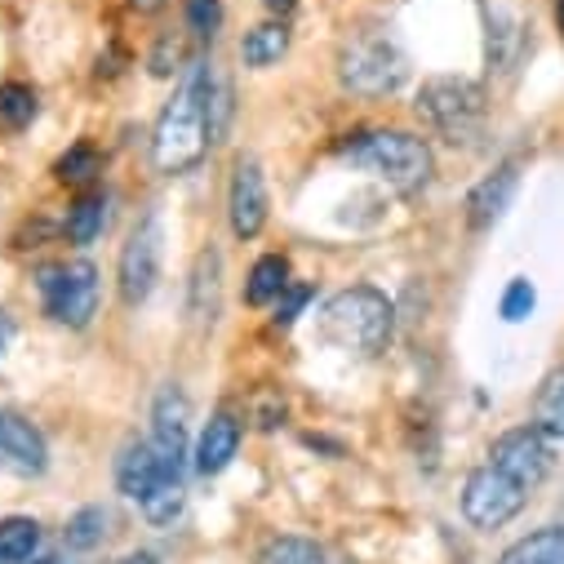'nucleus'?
<instances>
[{"instance_id":"obj_21","label":"nucleus","mask_w":564,"mask_h":564,"mask_svg":"<svg viewBox=\"0 0 564 564\" xmlns=\"http://www.w3.org/2000/svg\"><path fill=\"white\" fill-rule=\"evenodd\" d=\"M98 174H102V156H98L94 143H72V148L54 161V178H58L63 187H76V192H89V187L98 183Z\"/></svg>"},{"instance_id":"obj_27","label":"nucleus","mask_w":564,"mask_h":564,"mask_svg":"<svg viewBox=\"0 0 564 564\" xmlns=\"http://www.w3.org/2000/svg\"><path fill=\"white\" fill-rule=\"evenodd\" d=\"M183 507H187V489H183V480H165L152 498H143V516H148L156 529L174 524V520L183 516Z\"/></svg>"},{"instance_id":"obj_7","label":"nucleus","mask_w":564,"mask_h":564,"mask_svg":"<svg viewBox=\"0 0 564 564\" xmlns=\"http://www.w3.org/2000/svg\"><path fill=\"white\" fill-rule=\"evenodd\" d=\"M161 258H165V227L161 214H148L138 223L120 249V267H116V290L124 307H143L161 280Z\"/></svg>"},{"instance_id":"obj_22","label":"nucleus","mask_w":564,"mask_h":564,"mask_svg":"<svg viewBox=\"0 0 564 564\" xmlns=\"http://www.w3.org/2000/svg\"><path fill=\"white\" fill-rule=\"evenodd\" d=\"M36 551H41V524L32 516L0 520V564H32Z\"/></svg>"},{"instance_id":"obj_20","label":"nucleus","mask_w":564,"mask_h":564,"mask_svg":"<svg viewBox=\"0 0 564 564\" xmlns=\"http://www.w3.org/2000/svg\"><path fill=\"white\" fill-rule=\"evenodd\" d=\"M107 227V196L102 192H80V200L63 218V236L72 245H94Z\"/></svg>"},{"instance_id":"obj_11","label":"nucleus","mask_w":564,"mask_h":564,"mask_svg":"<svg viewBox=\"0 0 564 564\" xmlns=\"http://www.w3.org/2000/svg\"><path fill=\"white\" fill-rule=\"evenodd\" d=\"M50 467V445L32 422L14 409H0V471L19 480H36Z\"/></svg>"},{"instance_id":"obj_19","label":"nucleus","mask_w":564,"mask_h":564,"mask_svg":"<svg viewBox=\"0 0 564 564\" xmlns=\"http://www.w3.org/2000/svg\"><path fill=\"white\" fill-rule=\"evenodd\" d=\"M533 427L546 441H564V369H551L533 395Z\"/></svg>"},{"instance_id":"obj_13","label":"nucleus","mask_w":564,"mask_h":564,"mask_svg":"<svg viewBox=\"0 0 564 564\" xmlns=\"http://www.w3.org/2000/svg\"><path fill=\"white\" fill-rule=\"evenodd\" d=\"M223 312V253L214 245H205L192 262V280H187V316L196 329H214Z\"/></svg>"},{"instance_id":"obj_28","label":"nucleus","mask_w":564,"mask_h":564,"mask_svg":"<svg viewBox=\"0 0 564 564\" xmlns=\"http://www.w3.org/2000/svg\"><path fill=\"white\" fill-rule=\"evenodd\" d=\"M183 23L200 45H209L223 28V0H183Z\"/></svg>"},{"instance_id":"obj_17","label":"nucleus","mask_w":564,"mask_h":564,"mask_svg":"<svg viewBox=\"0 0 564 564\" xmlns=\"http://www.w3.org/2000/svg\"><path fill=\"white\" fill-rule=\"evenodd\" d=\"M290 285H294V280H290V258H285V253H262V258L249 267L245 303H249V307H267V303H275L280 294H285Z\"/></svg>"},{"instance_id":"obj_33","label":"nucleus","mask_w":564,"mask_h":564,"mask_svg":"<svg viewBox=\"0 0 564 564\" xmlns=\"http://www.w3.org/2000/svg\"><path fill=\"white\" fill-rule=\"evenodd\" d=\"M129 6H133V14H161L170 0H129Z\"/></svg>"},{"instance_id":"obj_18","label":"nucleus","mask_w":564,"mask_h":564,"mask_svg":"<svg viewBox=\"0 0 564 564\" xmlns=\"http://www.w3.org/2000/svg\"><path fill=\"white\" fill-rule=\"evenodd\" d=\"M498 564H564V524H546L520 542H511Z\"/></svg>"},{"instance_id":"obj_24","label":"nucleus","mask_w":564,"mask_h":564,"mask_svg":"<svg viewBox=\"0 0 564 564\" xmlns=\"http://www.w3.org/2000/svg\"><path fill=\"white\" fill-rule=\"evenodd\" d=\"M41 111V98L32 85L23 80H6L0 85V133H23Z\"/></svg>"},{"instance_id":"obj_29","label":"nucleus","mask_w":564,"mask_h":564,"mask_svg":"<svg viewBox=\"0 0 564 564\" xmlns=\"http://www.w3.org/2000/svg\"><path fill=\"white\" fill-rule=\"evenodd\" d=\"M533 307H538V294H533V285H529V280L524 275H516L511 280V285L502 290V321L507 325H520V321H529L533 316Z\"/></svg>"},{"instance_id":"obj_34","label":"nucleus","mask_w":564,"mask_h":564,"mask_svg":"<svg viewBox=\"0 0 564 564\" xmlns=\"http://www.w3.org/2000/svg\"><path fill=\"white\" fill-rule=\"evenodd\" d=\"M116 564H161V560H156V551H129V555L116 560Z\"/></svg>"},{"instance_id":"obj_5","label":"nucleus","mask_w":564,"mask_h":564,"mask_svg":"<svg viewBox=\"0 0 564 564\" xmlns=\"http://www.w3.org/2000/svg\"><path fill=\"white\" fill-rule=\"evenodd\" d=\"M36 294L41 307L54 325L67 329H85L98 316V299H102V280L98 267L89 258H72V262H45L36 271Z\"/></svg>"},{"instance_id":"obj_16","label":"nucleus","mask_w":564,"mask_h":564,"mask_svg":"<svg viewBox=\"0 0 564 564\" xmlns=\"http://www.w3.org/2000/svg\"><path fill=\"white\" fill-rule=\"evenodd\" d=\"M240 436H245L240 417H236L231 409H214L209 422L200 427V436H196V449H192L196 471H200V476H218V471H227L231 458L240 454Z\"/></svg>"},{"instance_id":"obj_6","label":"nucleus","mask_w":564,"mask_h":564,"mask_svg":"<svg viewBox=\"0 0 564 564\" xmlns=\"http://www.w3.org/2000/svg\"><path fill=\"white\" fill-rule=\"evenodd\" d=\"M409 63L387 36H356L338 54V80L360 98H387L404 85Z\"/></svg>"},{"instance_id":"obj_3","label":"nucleus","mask_w":564,"mask_h":564,"mask_svg":"<svg viewBox=\"0 0 564 564\" xmlns=\"http://www.w3.org/2000/svg\"><path fill=\"white\" fill-rule=\"evenodd\" d=\"M321 334H325V343H334L343 351L378 356V351H387V343L395 334V303L373 285H351L325 303Z\"/></svg>"},{"instance_id":"obj_30","label":"nucleus","mask_w":564,"mask_h":564,"mask_svg":"<svg viewBox=\"0 0 564 564\" xmlns=\"http://www.w3.org/2000/svg\"><path fill=\"white\" fill-rule=\"evenodd\" d=\"M312 299H316V290H312V285H290L285 294L275 299V316H271V325H275V329H290V325L307 312V303H312Z\"/></svg>"},{"instance_id":"obj_2","label":"nucleus","mask_w":564,"mask_h":564,"mask_svg":"<svg viewBox=\"0 0 564 564\" xmlns=\"http://www.w3.org/2000/svg\"><path fill=\"white\" fill-rule=\"evenodd\" d=\"M343 161L373 174L378 183H387L395 196H417L436 174V156L422 143L417 133L404 129H373V133H356L351 143H343Z\"/></svg>"},{"instance_id":"obj_36","label":"nucleus","mask_w":564,"mask_h":564,"mask_svg":"<svg viewBox=\"0 0 564 564\" xmlns=\"http://www.w3.org/2000/svg\"><path fill=\"white\" fill-rule=\"evenodd\" d=\"M36 564H58V560H36Z\"/></svg>"},{"instance_id":"obj_12","label":"nucleus","mask_w":564,"mask_h":564,"mask_svg":"<svg viewBox=\"0 0 564 564\" xmlns=\"http://www.w3.org/2000/svg\"><path fill=\"white\" fill-rule=\"evenodd\" d=\"M227 218L236 240H253L267 227V183L253 156H240L231 170V187H227Z\"/></svg>"},{"instance_id":"obj_9","label":"nucleus","mask_w":564,"mask_h":564,"mask_svg":"<svg viewBox=\"0 0 564 564\" xmlns=\"http://www.w3.org/2000/svg\"><path fill=\"white\" fill-rule=\"evenodd\" d=\"M489 467H498L502 476H511L520 489H538V485L551 476L555 454H551V441L529 422V427H511V432H502V436L494 441Z\"/></svg>"},{"instance_id":"obj_14","label":"nucleus","mask_w":564,"mask_h":564,"mask_svg":"<svg viewBox=\"0 0 564 564\" xmlns=\"http://www.w3.org/2000/svg\"><path fill=\"white\" fill-rule=\"evenodd\" d=\"M516 187H520V161H502L494 174H485L471 196H467V223L471 231H489L516 200Z\"/></svg>"},{"instance_id":"obj_31","label":"nucleus","mask_w":564,"mask_h":564,"mask_svg":"<svg viewBox=\"0 0 564 564\" xmlns=\"http://www.w3.org/2000/svg\"><path fill=\"white\" fill-rule=\"evenodd\" d=\"M10 338H14V316H10L6 307H0V356L10 351Z\"/></svg>"},{"instance_id":"obj_10","label":"nucleus","mask_w":564,"mask_h":564,"mask_svg":"<svg viewBox=\"0 0 564 564\" xmlns=\"http://www.w3.org/2000/svg\"><path fill=\"white\" fill-rule=\"evenodd\" d=\"M187 436H192V400L183 387L170 382L152 404V449L165 463V471L178 480L187 467Z\"/></svg>"},{"instance_id":"obj_15","label":"nucleus","mask_w":564,"mask_h":564,"mask_svg":"<svg viewBox=\"0 0 564 564\" xmlns=\"http://www.w3.org/2000/svg\"><path fill=\"white\" fill-rule=\"evenodd\" d=\"M165 480H178V476L165 471V463L156 458L152 441H129V445L120 449V458H116V489H120L124 498L143 502V498H152Z\"/></svg>"},{"instance_id":"obj_25","label":"nucleus","mask_w":564,"mask_h":564,"mask_svg":"<svg viewBox=\"0 0 564 564\" xmlns=\"http://www.w3.org/2000/svg\"><path fill=\"white\" fill-rule=\"evenodd\" d=\"M107 524H111V511L107 507H80L72 520H67V529H63V542H67V551H94V546H102V538H107Z\"/></svg>"},{"instance_id":"obj_23","label":"nucleus","mask_w":564,"mask_h":564,"mask_svg":"<svg viewBox=\"0 0 564 564\" xmlns=\"http://www.w3.org/2000/svg\"><path fill=\"white\" fill-rule=\"evenodd\" d=\"M290 54V28L285 23H262L240 41V58L245 67H271Z\"/></svg>"},{"instance_id":"obj_35","label":"nucleus","mask_w":564,"mask_h":564,"mask_svg":"<svg viewBox=\"0 0 564 564\" xmlns=\"http://www.w3.org/2000/svg\"><path fill=\"white\" fill-rule=\"evenodd\" d=\"M555 28H560V36H564V0H555Z\"/></svg>"},{"instance_id":"obj_26","label":"nucleus","mask_w":564,"mask_h":564,"mask_svg":"<svg viewBox=\"0 0 564 564\" xmlns=\"http://www.w3.org/2000/svg\"><path fill=\"white\" fill-rule=\"evenodd\" d=\"M258 564H329V551L312 538H271L258 555Z\"/></svg>"},{"instance_id":"obj_1","label":"nucleus","mask_w":564,"mask_h":564,"mask_svg":"<svg viewBox=\"0 0 564 564\" xmlns=\"http://www.w3.org/2000/svg\"><path fill=\"white\" fill-rule=\"evenodd\" d=\"M214 63H192L187 76L178 80L174 98L161 107L156 133H152V165L161 174H187L196 170L209 148L218 143L214 116H209V94H214Z\"/></svg>"},{"instance_id":"obj_32","label":"nucleus","mask_w":564,"mask_h":564,"mask_svg":"<svg viewBox=\"0 0 564 564\" xmlns=\"http://www.w3.org/2000/svg\"><path fill=\"white\" fill-rule=\"evenodd\" d=\"M262 6L280 19V23H285V14H294V6H299V0H262Z\"/></svg>"},{"instance_id":"obj_8","label":"nucleus","mask_w":564,"mask_h":564,"mask_svg":"<svg viewBox=\"0 0 564 564\" xmlns=\"http://www.w3.org/2000/svg\"><path fill=\"white\" fill-rule=\"evenodd\" d=\"M529 489H520L511 476H502L498 467H476L463 485V516L476 529H502L507 520H516L524 511Z\"/></svg>"},{"instance_id":"obj_4","label":"nucleus","mask_w":564,"mask_h":564,"mask_svg":"<svg viewBox=\"0 0 564 564\" xmlns=\"http://www.w3.org/2000/svg\"><path fill=\"white\" fill-rule=\"evenodd\" d=\"M413 111L427 129H436L445 143L467 148L485 129V89L467 76H432L417 89Z\"/></svg>"}]
</instances>
